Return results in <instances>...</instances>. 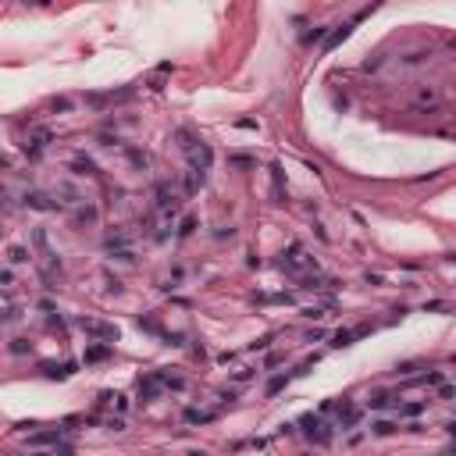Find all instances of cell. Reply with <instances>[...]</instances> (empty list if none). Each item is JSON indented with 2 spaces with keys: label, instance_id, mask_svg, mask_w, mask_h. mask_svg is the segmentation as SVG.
<instances>
[{
  "label": "cell",
  "instance_id": "52a82bcc",
  "mask_svg": "<svg viewBox=\"0 0 456 456\" xmlns=\"http://www.w3.org/2000/svg\"><path fill=\"white\" fill-rule=\"evenodd\" d=\"M50 139H54V136H50L47 129H36V132L29 136V143H25V153H29V157H39V153L47 150V143H50Z\"/></svg>",
  "mask_w": 456,
  "mask_h": 456
},
{
  "label": "cell",
  "instance_id": "d6a6232c",
  "mask_svg": "<svg viewBox=\"0 0 456 456\" xmlns=\"http://www.w3.org/2000/svg\"><path fill=\"white\" fill-rule=\"evenodd\" d=\"M50 107H54V111H68V107H71V104H68V100H64V97H57V100H50Z\"/></svg>",
  "mask_w": 456,
  "mask_h": 456
},
{
  "label": "cell",
  "instance_id": "ba28073f",
  "mask_svg": "<svg viewBox=\"0 0 456 456\" xmlns=\"http://www.w3.org/2000/svg\"><path fill=\"white\" fill-rule=\"evenodd\" d=\"M111 353H114V346H111V342H97V346H86L82 360H86V363H100V360H107Z\"/></svg>",
  "mask_w": 456,
  "mask_h": 456
},
{
  "label": "cell",
  "instance_id": "484cf974",
  "mask_svg": "<svg viewBox=\"0 0 456 456\" xmlns=\"http://www.w3.org/2000/svg\"><path fill=\"white\" fill-rule=\"evenodd\" d=\"M193 228H196V218H182V228H178V239H186V235H193Z\"/></svg>",
  "mask_w": 456,
  "mask_h": 456
},
{
  "label": "cell",
  "instance_id": "e575fe53",
  "mask_svg": "<svg viewBox=\"0 0 456 456\" xmlns=\"http://www.w3.org/2000/svg\"><path fill=\"white\" fill-rule=\"evenodd\" d=\"M232 164H235V168H250L253 160H250V157H232Z\"/></svg>",
  "mask_w": 456,
  "mask_h": 456
},
{
  "label": "cell",
  "instance_id": "1f68e13d",
  "mask_svg": "<svg viewBox=\"0 0 456 456\" xmlns=\"http://www.w3.org/2000/svg\"><path fill=\"white\" fill-rule=\"evenodd\" d=\"M0 282H4V289H11V285H15V271H11V267H4V275H0Z\"/></svg>",
  "mask_w": 456,
  "mask_h": 456
},
{
  "label": "cell",
  "instance_id": "f1b7e54d",
  "mask_svg": "<svg viewBox=\"0 0 456 456\" xmlns=\"http://www.w3.org/2000/svg\"><path fill=\"white\" fill-rule=\"evenodd\" d=\"M317 39H324V25L314 29V32H303V43H317Z\"/></svg>",
  "mask_w": 456,
  "mask_h": 456
},
{
  "label": "cell",
  "instance_id": "5b68a950",
  "mask_svg": "<svg viewBox=\"0 0 456 456\" xmlns=\"http://www.w3.org/2000/svg\"><path fill=\"white\" fill-rule=\"evenodd\" d=\"M160 389H164V382H160V375H157V371H153V375H143V378H139V385H136V392H139V399H143V403L157 399V396H160Z\"/></svg>",
  "mask_w": 456,
  "mask_h": 456
},
{
  "label": "cell",
  "instance_id": "6da1fadb",
  "mask_svg": "<svg viewBox=\"0 0 456 456\" xmlns=\"http://www.w3.org/2000/svg\"><path fill=\"white\" fill-rule=\"evenodd\" d=\"M278 267L289 271V275H300V271H310V267H317V264H314V257H307V250H303L300 242H293V246H289V253L278 260Z\"/></svg>",
  "mask_w": 456,
  "mask_h": 456
},
{
  "label": "cell",
  "instance_id": "f546056e",
  "mask_svg": "<svg viewBox=\"0 0 456 456\" xmlns=\"http://www.w3.org/2000/svg\"><path fill=\"white\" fill-rule=\"evenodd\" d=\"M421 410H424V403H406V406H403V413H406V417H417Z\"/></svg>",
  "mask_w": 456,
  "mask_h": 456
},
{
  "label": "cell",
  "instance_id": "9c48e42d",
  "mask_svg": "<svg viewBox=\"0 0 456 456\" xmlns=\"http://www.w3.org/2000/svg\"><path fill=\"white\" fill-rule=\"evenodd\" d=\"M25 207H32V211H57V203H50L47 193H25Z\"/></svg>",
  "mask_w": 456,
  "mask_h": 456
},
{
  "label": "cell",
  "instance_id": "836d02e7",
  "mask_svg": "<svg viewBox=\"0 0 456 456\" xmlns=\"http://www.w3.org/2000/svg\"><path fill=\"white\" fill-rule=\"evenodd\" d=\"M438 396H442V399H452L456 389H452V385H438Z\"/></svg>",
  "mask_w": 456,
  "mask_h": 456
},
{
  "label": "cell",
  "instance_id": "3957f363",
  "mask_svg": "<svg viewBox=\"0 0 456 456\" xmlns=\"http://www.w3.org/2000/svg\"><path fill=\"white\" fill-rule=\"evenodd\" d=\"M78 328L82 331H89V335H97V339H104V342H118V328L114 324H104V321H93V317H78Z\"/></svg>",
  "mask_w": 456,
  "mask_h": 456
},
{
  "label": "cell",
  "instance_id": "7a4b0ae2",
  "mask_svg": "<svg viewBox=\"0 0 456 456\" xmlns=\"http://www.w3.org/2000/svg\"><path fill=\"white\" fill-rule=\"evenodd\" d=\"M300 428H303L307 438L317 442V445H328V442H331V428L324 424L321 413H303V417H300Z\"/></svg>",
  "mask_w": 456,
  "mask_h": 456
},
{
  "label": "cell",
  "instance_id": "83f0119b",
  "mask_svg": "<svg viewBox=\"0 0 456 456\" xmlns=\"http://www.w3.org/2000/svg\"><path fill=\"white\" fill-rule=\"evenodd\" d=\"M11 353H15V356L29 353V342H25V339H11Z\"/></svg>",
  "mask_w": 456,
  "mask_h": 456
},
{
  "label": "cell",
  "instance_id": "8fae6325",
  "mask_svg": "<svg viewBox=\"0 0 456 456\" xmlns=\"http://www.w3.org/2000/svg\"><path fill=\"white\" fill-rule=\"evenodd\" d=\"M43 375H47V378L64 382V378H71V375H75V363H61V367H57V363H43Z\"/></svg>",
  "mask_w": 456,
  "mask_h": 456
},
{
  "label": "cell",
  "instance_id": "277c9868",
  "mask_svg": "<svg viewBox=\"0 0 456 456\" xmlns=\"http://www.w3.org/2000/svg\"><path fill=\"white\" fill-rule=\"evenodd\" d=\"M178 207H182V203H178V196H175L168 186H157V211H160L164 218H175Z\"/></svg>",
  "mask_w": 456,
  "mask_h": 456
},
{
  "label": "cell",
  "instance_id": "7402d4cb",
  "mask_svg": "<svg viewBox=\"0 0 456 456\" xmlns=\"http://www.w3.org/2000/svg\"><path fill=\"white\" fill-rule=\"evenodd\" d=\"M257 303H293V293H275V296H257Z\"/></svg>",
  "mask_w": 456,
  "mask_h": 456
},
{
  "label": "cell",
  "instance_id": "8992f818",
  "mask_svg": "<svg viewBox=\"0 0 456 456\" xmlns=\"http://www.w3.org/2000/svg\"><path fill=\"white\" fill-rule=\"evenodd\" d=\"M211 164H214V153H211V146L207 143H200L193 153H189V171H211Z\"/></svg>",
  "mask_w": 456,
  "mask_h": 456
},
{
  "label": "cell",
  "instance_id": "7c38bea8",
  "mask_svg": "<svg viewBox=\"0 0 456 456\" xmlns=\"http://www.w3.org/2000/svg\"><path fill=\"white\" fill-rule=\"evenodd\" d=\"M71 171H75V175H97V164H93L86 153H78V157L71 160Z\"/></svg>",
  "mask_w": 456,
  "mask_h": 456
},
{
  "label": "cell",
  "instance_id": "44dd1931",
  "mask_svg": "<svg viewBox=\"0 0 456 456\" xmlns=\"http://www.w3.org/2000/svg\"><path fill=\"white\" fill-rule=\"evenodd\" d=\"M349 29H353V25H339V32H331V36H328V50H331V47H339L342 39L349 36Z\"/></svg>",
  "mask_w": 456,
  "mask_h": 456
},
{
  "label": "cell",
  "instance_id": "603a6c76",
  "mask_svg": "<svg viewBox=\"0 0 456 456\" xmlns=\"http://www.w3.org/2000/svg\"><path fill=\"white\" fill-rule=\"evenodd\" d=\"M371 431L385 438V435H392V431H396V424H392V421H375V424H371Z\"/></svg>",
  "mask_w": 456,
  "mask_h": 456
},
{
  "label": "cell",
  "instance_id": "ac0fdd59",
  "mask_svg": "<svg viewBox=\"0 0 456 456\" xmlns=\"http://www.w3.org/2000/svg\"><path fill=\"white\" fill-rule=\"evenodd\" d=\"M367 403H371V410H389V406H392V396H389V392H375Z\"/></svg>",
  "mask_w": 456,
  "mask_h": 456
},
{
  "label": "cell",
  "instance_id": "74e56055",
  "mask_svg": "<svg viewBox=\"0 0 456 456\" xmlns=\"http://www.w3.org/2000/svg\"><path fill=\"white\" fill-rule=\"evenodd\" d=\"M189 456H207V452H203V449H193V452H189Z\"/></svg>",
  "mask_w": 456,
  "mask_h": 456
},
{
  "label": "cell",
  "instance_id": "2e32d148",
  "mask_svg": "<svg viewBox=\"0 0 456 456\" xmlns=\"http://www.w3.org/2000/svg\"><path fill=\"white\" fill-rule=\"evenodd\" d=\"M157 375H160L164 389H175V392H182V389H186V378H178V375H168V371H157Z\"/></svg>",
  "mask_w": 456,
  "mask_h": 456
},
{
  "label": "cell",
  "instance_id": "cb8c5ba5",
  "mask_svg": "<svg viewBox=\"0 0 456 456\" xmlns=\"http://www.w3.org/2000/svg\"><path fill=\"white\" fill-rule=\"evenodd\" d=\"M285 382H289L285 375H278V378H271V382H267V396H278V392L285 389Z\"/></svg>",
  "mask_w": 456,
  "mask_h": 456
},
{
  "label": "cell",
  "instance_id": "d590c367",
  "mask_svg": "<svg viewBox=\"0 0 456 456\" xmlns=\"http://www.w3.org/2000/svg\"><path fill=\"white\" fill-rule=\"evenodd\" d=\"M303 314H307V317H314V321H321V317H324V310H317V307H310V310H303Z\"/></svg>",
  "mask_w": 456,
  "mask_h": 456
},
{
  "label": "cell",
  "instance_id": "4316f807",
  "mask_svg": "<svg viewBox=\"0 0 456 456\" xmlns=\"http://www.w3.org/2000/svg\"><path fill=\"white\" fill-rule=\"evenodd\" d=\"M417 104H421V107H435V93H431V89H421Z\"/></svg>",
  "mask_w": 456,
  "mask_h": 456
},
{
  "label": "cell",
  "instance_id": "ffe728a7",
  "mask_svg": "<svg viewBox=\"0 0 456 456\" xmlns=\"http://www.w3.org/2000/svg\"><path fill=\"white\" fill-rule=\"evenodd\" d=\"M129 153V160L136 164V168H150V153L146 150H125Z\"/></svg>",
  "mask_w": 456,
  "mask_h": 456
},
{
  "label": "cell",
  "instance_id": "4fadbf2b",
  "mask_svg": "<svg viewBox=\"0 0 456 456\" xmlns=\"http://www.w3.org/2000/svg\"><path fill=\"white\" fill-rule=\"evenodd\" d=\"M218 417V410H186V421L189 424H207V421H214Z\"/></svg>",
  "mask_w": 456,
  "mask_h": 456
},
{
  "label": "cell",
  "instance_id": "e0dca14e",
  "mask_svg": "<svg viewBox=\"0 0 456 456\" xmlns=\"http://www.w3.org/2000/svg\"><path fill=\"white\" fill-rule=\"evenodd\" d=\"M8 264H29V250L25 246H8Z\"/></svg>",
  "mask_w": 456,
  "mask_h": 456
},
{
  "label": "cell",
  "instance_id": "5bb4252c",
  "mask_svg": "<svg viewBox=\"0 0 456 456\" xmlns=\"http://www.w3.org/2000/svg\"><path fill=\"white\" fill-rule=\"evenodd\" d=\"M50 442H61V428H54V431H36V435L29 438V445H50Z\"/></svg>",
  "mask_w": 456,
  "mask_h": 456
},
{
  "label": "cell",
  "instance_id": "d4e9b609",
  "mask_svg": "<svg viewBox=\"0 0 456 456\" xmlns=\"http://www.w3.org/2000/svg\"><path fill=\"white\" fill-rule=\"evenodd\" d=\"M139 328H143V331H153V335H164V331H160V324H157L153 317H139Z\"/></svg>",
  "mask_w": 456,
  "mask_h": 456
},
{
  "label": "cell",
  "instance_id": "30bf717a",
  "mask_svg": "<svg viewBox=\"0 0 456 456\" xmlns=\"http://www.w3.org/2000/svg\"><path fill=\"white\" fill-rule=\"evenodd\" d=\"M367 331H371V328H353V331H349V328H342V331H335V339H331V346H339V349H342V346H353V339L367 335Z\"/></svg>",
  "mask_w": 456,
  "mask_h": 456
},
{
  "label": "cell",
  "instance_id": "f35d334b",
  "mask_svg": "<svg viewBox=\"0 0 456 456\" xmlns=\"http://www.w3.org/2000/svg\"><path fill=\"white\" fill-rule=\"evenodd\" d=\"M449 264H456V253H452V257H449Z\"/></svg>",
  "mask_w": 456,
  "mask_h": 456
},
{
  "label": "cell",
  "instance_id": "8d00e7d4",
  "mask_svg": "<svg viewBox=\"0 0 456 456\" xmlns=\"http://www.w3.org/2000/svg\"><path fill=\"white\" fill-rule=\"evenodd\" d=\"M445 431H449V435H456V421H452V424H445Z\"/></svg>",
  "mask_w": 456,
  "mask_h": 456
},
{
  "label": "cell",
  "instance_id": "4dcf8cb0",
  "mask_svg": "<svg viewBox=\"0 0 456 456\" xmlns=\"http://www.w3.org/2000/svg\"><path fill=\"white\" fill-rule=\"evenodd\" d=\"M271 342H275V335H260L257 342H250V349H267Z\"/></svg>",
  "mask_w": 456,
  "mask_h": 456
},
{
  "label": "cell",
  "instance_id": "d6986e66",
  "mask_svg": "<svg viewBox=\"0 0 456 456\" xmlns=\"http://www.w3.org/2000/svg\"><path fill=\"white\" fill-rule=\"evenodd\" d=\"M93 221H97V207H78L75 225H93Z\"/></svg>",
  "mask_w": 456,
  "mask_h": 456
},
{
  "label": "cell",
  "instance_id": "9a60e30c",
  "mask_svg": "<svg viewBox=\"0 0 456 456\" xmlns=\"http://www.w3.org/2000/svg\"><path fill=\"white\" fill-rule=\"evenodd\" d=\"M175 139H178V146H182L186 153H193V150L200 146V139H196L193 132H186V129H178V132H175Z\"/></svg>",
  "mask_w": 456,
  "mask_h": 456
}]
</instances>
